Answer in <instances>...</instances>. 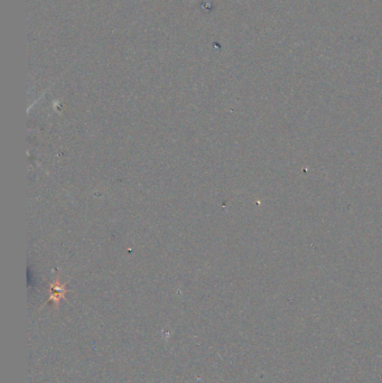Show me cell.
I'll use <instances>...</instances> for the list:
<instances>
[{
  "instance_id": "6da1fadb",
  "label": "cell",
  "mask_w": 382,
  "mask_h": 383,
  "mask_svg": "<svg viewBox=\"0 0 382 383\" xmlns=\"http://www.w3.org/2000/svg\"><path fill=\"white\" fill-rule=\"evenodd\" d=\"M68 289H66V283H63L60 280V277H56L54 281L51 282L50 285V298L49 300L45 302V305L52 302L55 309H59L61 301L65 299V296L68 294Z\"/></svg>"
}]
</instances>
